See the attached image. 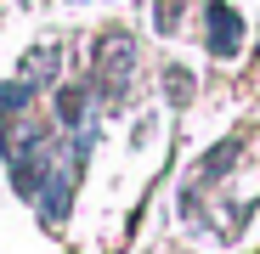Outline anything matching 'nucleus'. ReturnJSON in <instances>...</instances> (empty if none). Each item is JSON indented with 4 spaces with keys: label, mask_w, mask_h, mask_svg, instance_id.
<instances>
[{
    "label": "nucleus",
    "mask_w": 260,
    "mask_h": 254,
    "mask_svg": "<svg viewBox=\"0 0 260 254\" xmlns=\"http://www.w3.org/2000/svg\"><path fill=\"white\" fill-rule=\"evenodd\" d=\"M204 23H209V34H204V40H209V57L226 62V57L243 51V17L226 6V0H209V6H204Z\"/></svg>",
    "instance_id": "obj_1"
},
{
    "label": "nucleus",
    "mask_w": 260,
    "mask_h": 254,
    "mask_svg": "<svg viewBox=\"0 0 260 254\" xmlns=\"http://www.w3.org/2000/svg\"><path fill=\"white\" fill-rule=\"evenodd\" d=\"M57 62H62V51H57V46H40V51H28V62H23V79L34 85V91H46V85L57 79Z\"/></svg>",
    "instance_id": "obj_2"
},
{
    "label": "nucleus",
    "mask_w": 260,
    "mask_h": 254,
    "mask_svg": "<svg viewBox=\"0 0 260 254\" xmlns=\"http://www.w3.org/2000/svg\"><path fill=\"white\" fill-rule=\"evenodd\" d=\"M181 12H187V0H158V12H153L158 34H176L181 28Z\"/></svg>",
    "instance_id": "obj_3"
}]
</instances>
